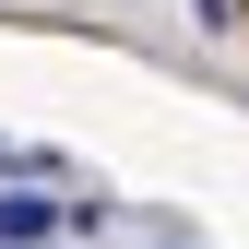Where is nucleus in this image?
<instances>
[{
    "mask_svg": "<svg viewBox=\"0 0 249 249\" xmlns=\"http://www.w3.org/2000/svg\"><path fill=\"white\" fill-rule=\"evenodd\" d=\"M71 226V202H36V190H0V249H24V237H59Z\"/></svg>",
    "mask_w": 249,
    "mask_h": 249,
    "instance_id": "nucleus-1",
    "label": "nucleus"
},
{
    "mask_svg": "<svg viewBox=\"0 0 249 249\" xmlns=\"http://www.w3.org/2000/svg\"><path fill=\"white\" fill-rule=\"evenodd\" d=\"M237 12H249V0H237Z\"/></svg>",
    "mask_w": 249,
    "mask_h": 249,
    "instance_id": "nucleus-2",
    "label": "nucleus"
}]
</instances>
